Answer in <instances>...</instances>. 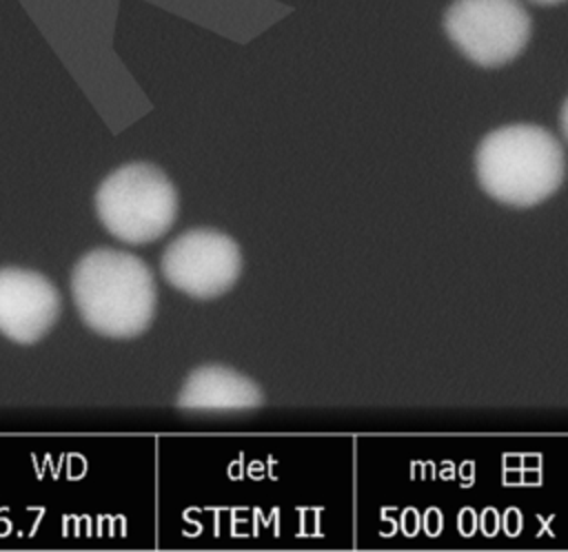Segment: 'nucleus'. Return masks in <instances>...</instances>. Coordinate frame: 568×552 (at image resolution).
Masks as SVG:
<instances>
[{
  "instance_id": "f03ea898",
  "label": "nucleus",
  "mask_w": 568,
  "mask_h": 552,
  "mask_svg": "<svg viewBox=\"0 0 568 552\" xmlns=\"http://www.w3.org/2000/svg\"><path fill=\"white\" fill-rule=\"evenodd\" d=\"M475 171L481 188L508 206H535L564 180V149L552 133L532 124L504 126L477 146Z\"/></svg>"
},
{
  "instance_id": "0eeeda50",
  "label": "nucleus",
  "mask_w": 568,
  "mask_h": 552,
  "mask_svg": "<svg viewBox=\"0 0 568 552\" xmlns=\"http://www.w3.org/2000/svg\"><path fill=\"white\" fill-rule=\"evenodd\" d=\"M262 403L264 395L257 384L226 366H202L193 370L178 395V406L182 410L200 412L253 410Z\"/></svg>"
},
{
  "instance_id": "20e7f679",
  "label": "nucleus",
  "mask_w": 568,
  "mask_h": 552,
  "mask_svg": "<svg viewBox=\"0 0 568 552\" xmlns=\"http://www.w3.org/2000/svg\"><path fill=\"white\" fill-rule=\"evenodd\" d=\"M455 47L479 67L519 55L530 38V16L517 0H455L444 18Z\"/></svg>"
},
{
  "instance_id": "7ed1b4c3",
  "label": "nucleus",
  "mask_w": 568,
  "mask_h": 552,
  "mask_svg": "<svg viewBox=\"0 0 568 552\" xmlns=\"http://www.w3.org/2000/svg\"><path fill=\"white\" fill-rule=\"evenodd\" d=\"M95 211L104 228L118 239L149 244L173 226L178 193L158 166L133 162L115 168L100 184Z\"/></svg>"
},
{
  "instance_id": "423d86ee",
  "label": "nucleus",
  "mask_w": 568,
  "mask_h": 552,
  "mask_svg": "<svg viewBox=\"0 0 568 552\" xmlns=\"http://www.w3.org/2000/svg\"><path fill=\"white\" fill-rule=\"evenodd\" d=\"M60 315V295L40 273L0 268V333L18 344H36Z\"/></svg>"
},
{
  "instance_id": "39448f33",
  "label": "nucleus",
  "mask_w": 568,
  "mask_h": 552,
  "mask_svg": "<svg viewBox=\"0 0 568 552\" xmlns=\"http://www.w3.org/2000/svg\"><path fill=\"white\" fill-rule=\"evenodd\" d=\"M240 246L215 228H193L173 239L162 255V273L178 290L211 299L226 293L240 277Z\"/></svg>"
},
{
  "instance_id": "f257e3e1",
  "label": "nucleus",
  "mask_w": 568,
  "mask_h": 552,
  "mask_svg": "<svg viewBox=\"0 0 568 552\" xmlns=\"http://www.w3.org/2000/svg\"><path fill=\"white\" fill-rule=\"evenodd\" d=\"M71 293L87 326L106 337H135L155 313L153 275L140 257L124 251L95 248L80 257Z\"/></svg>"
},
{
  "instance_id": "1a4fd4ad",
  "label": "nucleus",
  "mask_w": 568,
  "mask_h": 552,
  "mask_svg": "<svg viewBox=\"0 0 568 552\" xmlns=\"http://www.w3.org/2000/svg\"><path fill=\"white\" fill-rule=\"evenodd\" d=\"M537 4H557V2H564V0H532Z\"/></svg>"
},
{
  "instance_id": "6e6552de",
  "label": "nucleus",
  "mask_w": 568,
  "mask_h": 552,
  "mask_svg": "<svg viewBox=\"0 0 568 552\" xmlns=\"http://www.w3.org/2000/svg\"><path fill=\"white\" fill-rule=\"evenodd\" d=\"M561 131H564V135L568 140V100L561 106Z\"/></svg>"
}]
</instances>
